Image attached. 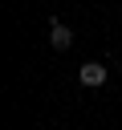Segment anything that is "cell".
<instances>
[{
	"mask_svg": "<svg viewBox=\"0 0 122 130\" xmlns=\"http://www.w3.org/2000/svg\"><path fill=\"white\" fill-rule=\"evenodd\" d=\"M106 77H110V69H106L102 61H85V65L77 69V81H81V85H89V89L106 85Z\"/></svg>",
	"mask_w": 122,
	"mask_h": 130,
	"instance_id": "6da1fadb",
	"label": "cell"
},
{
	"mask_svg": "<svg viewBox=\"0 0 122 130\" xmlns=\"http://www.w3.org/2000/svg\"><path fill=\"white\" fill-rule=\"evenodd\" d=\"M49 45H53L57 53H65V49L73 45V32H69V24H61V20H49Z\"/></svg>",
	"mask_w": 122,
	"mask_h": 130,
	"instance_id": "7a4b0ae2",
	"label": "cell"
}]
</instances>
